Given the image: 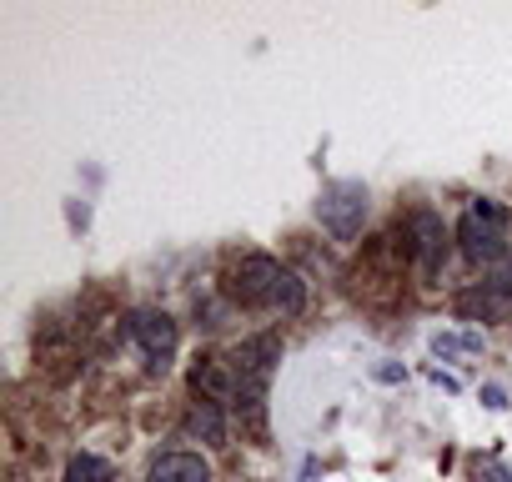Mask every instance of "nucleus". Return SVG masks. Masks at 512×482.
Instances as JSON below:
<instances>
[{"label": "nucleus", "instance_id": "obj_1", "mask_svg": "<svg viewBox=\"0 0 512 482\" xmlns=\"http://www.w3.org/2000/svg\"><path fill=\"white\" fill-rule=\"evenodd\" d=\"M226 297L241 307H267L282 317H302L307 312V287L297 282V272H287L277 257L251 252L226 272Z\"/></svg>", "mask_w": 512, "mask_h": 482}, {"label": "nucleus", "instance_id": "obj_2", "mask_svg": "<svg viewBox=\"0 0 512 482\" xmlns=\"http://www.w3.org/2000/svg\"><path fill=\"white\" fill-rule=\"evenodd\" d=\"M507 226H512V216H507L502 201H487V196L467 201V211H462V221H457V247H462V257H467V262H482V267L502 262V257H507Z\"/></svg>", "mask_w": 512, "mask_h": 482}, {"label": "nucleus", "instance_id": "obj_3", "mask_svg": "<svg viewBox=\"0 0 512 482\" xmlns=\"http://www.w3.org/2000/svg\"><path fill=\"white\" fill-rule=\"evenodd\" d=\"M317 221L337 236V241H352L367 221V186L362 181H332L322 186L317 196Z\"/></svg>", "mask_w": 512, "mask_h": 482}, {"label": "nucleus", "instance_id": "obj_4", "mask_svg": "<svg viewBox=\"0 0 512 482\" xmlns=\"http://www.w3.org/2000/svg\"><path fill=\"white\" fill-rule=\"evenodd\" d=\"M407 241H412V257L422 267V277H437L447 267V252H452V231L442 226V216L432 206H417L407 216Z\"/></svg>", "mask_w": 512, "mask_h": 482}, {"label": "nucleus", "instance_id": "obj_5", "mask_svg": "<svg viewBox=\"0 0 512 482\" xmlns=\"http://www.w3.org/2000/svg\"><path fill=\"white\" fill-rule=\"evenodd\" d=\"M126 337L146 352L151 372H166L171 367V352H176V322L166 312H151V307H136L126 317Z\"/></svg>", "mask_w": 512, "mask_h": 482}, {"label": "nucleus", "instance_id": "obj_6", "mask_svg": "<svg viewBox=\"0 0 512 482\" xmlns=\"http://www.w3.org/2000/svg\"><path fill=\"white\" fill-rule=\"evenodd\" d=\"M191 387H196L201 402H216V407L236 402V372H231L226 357H211V352L196 357V367H191Z\"/></svg>", "mask_w": 512, "mask_h": 482}, {"label": "nucleus", "instance_id": "obj_7", "mask_svg": "<svg viewBox=\"0 0 512 482\" xmlns=\"http://www.w3.org/2000/svg\"><path fill=\"white\" fill-rule=\"evenodd\" d=\"M146 482H211V462L201 452H161L146 467Z\"/></svg>", "mask_w": 512, "mask_h": 482}, {"label": "nucleus", "instance_id": "obj_8", "mask_svg": "<svg viewBox=\"0 0 512 482\" xmlns=\"http://www.w3.org/2000/svg\"><path fill=\"white\" fill-rule=\"evenodd\" d=\"M502 312H507V297H497L492 287H467V292H457V317H467V322L492 327V322H502Z\"/></svg>", "mask_w": 512, "mask_h": 482}, {"label": "nucleus", "instance_id": "obj_9", "mask_svg": "<svg viewBox=\"0 0 512 482\" xmlns=\"http://www.w3.org/2000/svg\"><path fill=\"white\" fill-rule=\"evenodd\" d=\"M186 432H191L196 442H206V447H226V407L196 402V407L186 412Z\"/></svg>", "mask_w": 512, "mask_h": 482}, {"label": "nucleus", "instance_id": "obj_10", "mask_svg": "<svg viewBox=\"0 0 512 482\" xmlns=\"http://www.w3.org/2000/svg\"><path fill=\"white\" fill-rule=\"evenodd\" d=\"M61 482H116V467L106 457H96V452H76L66 462V477Z\"/></svg>", "mask_w": 512, "mask_h": 482}, {"label": "nucleus", "instance_id": "obj_11", "mask_svg": "<svg viewBox=\"0 0 512 482\" xmlns=\"http://www.w3.org/2000/svg\"><path fill=\"white\" fill-rule=\"evenodd\" d=\"M432 352L437 357H477L482 352V332H437Z\"/></svg>", "mask_w": 512, "mask_h": 482}, {"label": "nucleus", "instance_id": "obj_12", "mask_svg": "<svg viewBox=\"0 0 512 482\" xmlns=\"http://www.w3.org/2000/svg\"><path fill=\"white\" fill-rule=\"evenodd\" d=\"M482 287H492L497 297H512V252H507L502 262L487 267V282H482Z\"/></svg>", "mask_w": 512, "mask_h": 482}, {"label": "nucleus", "instance_id": "obj_13", "mask_svg": "<svg viewBox=\"0 0 512 482\" xmlns=\"http://www.w3.org/2000/svg\"><path fill=\"white\" fill-rule=\"evenodd\" d=\"M482 407H492V412H502V407H507V392H502L497 382H487V387H482Z\"/></svg>", "mask_w": 512, "mask_h": 482}, {"label": "nucleus", "instance_id": "obj_14", "mask_svg": "<svg viewBox=\"0 0 512 482\" xmlns=\"http://www.w3.org/2000/svg\"><path fill=\"white\" fill-rule=\"evenodd\" d=\"M472 467H477V472H487V477H492V482H512V472H507V467H502V462H492V457H487V462H482V457H477V462H472Z\"/></svg>", "mask_w": 512, "mask_h": 482}, {"label": "nucleus", "instance_id": "obj_15", "mask_svg": "<svg viewBox=\"0 0 512 482\" xmlns=\"http://www.w3.org/2000/svg\"><path fill=\"white\" fill-rule=\"evenodd\" d=\"M427 377H432L437 387H447V392H457V387H462V382H457L452 372H442V367H427Z\"/></svg>", "mask_w": 512, "mask_h": 482}, {"label": "nucleus", "instance_id": "obj_16", "mask_svg": "<svg viewBox=\"0 0 512 482\" xmlns=\"http://www.w3.org/2000/svg\"><path fill=\"white\" fill-rule=\"evenodd\" d=\"M402 377H407V367H397V362L377 367V382H402Z\"/></svg>", "mask_w": 512, "mask_h": 482}]
</instances>
